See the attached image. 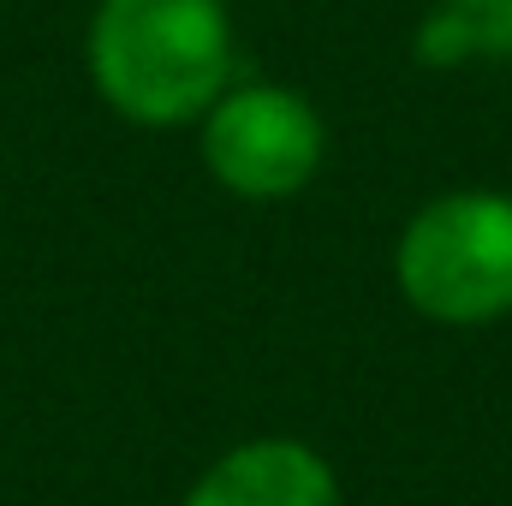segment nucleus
Wrapping results in <instances>:
<instances>
[{
	"label": "nucleus",
	"instance_id": "f257e3e1",
	"mask_svg": "<svg viewBox=\"0 0 512 506\" xmlns=\"http://www.w3.org/2000/svg\"><path fill=\"white\" fill-rule=\"evenodd\" d=\"M227 0H96L84 66L96 96L143 131L197 126L233 84Z\"/></svg>",
	"mask_w": 512,
	"mask_h": 506
},
{
	"label": "nucleus",
	"instance_id": "f03ea898",
	"mask_svg": "<svg viewBox=\"0 0 512 506\" xmlns=\"http://www.w3.org/2000/svg\"><path fill=\"white\" fill-rule=\"evenodd\" d=\"M399 298L441 328L512 316V191L465 185L429 197L393 245Z\"/></svg>",
	"mask_w": 512,
	"mask_h": 506
},
{
	"label": "nucleus",
	"instance_id": "7ed1b4c3",
	"mask_svg": "<svg viewBox=\"0 0 512 506\" xmlns=\"http://www.w3.org/2000/svg\"><path fill=\"white\" fill-rule=\"evenodd\" d=\"M197 149L221 191L245 203H286L322 173L328 126L292 84H227L197 120Z\"/></svg>",
	"mask_w": 512,
	"mask_h": 506
},
{
	"label": "nucleus",
	"instance_id": "20e7f679",
	"mask_svg": "<svg viewBox=\"0 0 512 506\" xmlns=\"http://www.w3.org/2000/svg\"><path fill=\"white\" fill-rule=\"evenodd\" d=\"M179 506H340V477L310 441L256 435L227 447Z\"/></svg>",
	"mask_w": 512,
	"mask_h": 506
},
{
	"label": "nucleus",
	"instance_id": "39448f33",
	"mask_svg": "<svg viewBox=\"0 0 512 506\" xmlns=\"http://www.w3.org/2000/svg\"><path fill=\"white\" fill-rule=\"evenodd\" d=\"M423 66H507L512 60V0H435L417 24Z\"/></svg>",
	"mask_w": 512,
	"mask_h": 506
}]
</instances>
